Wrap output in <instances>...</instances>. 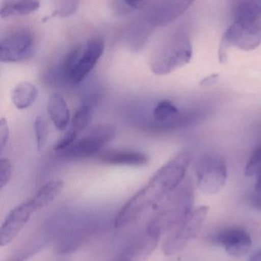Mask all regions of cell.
Masks as SVG:
<instances>
[{
    "mask_svg": "<svg viewBox=\"0 0 261 261\" xmlns=\"http://www.w3.org/2000/svg\"><path fill=\"white\" fill-rule=\"evenodd\" d=\"M192 160L189 152H181L162 166L149 182L120 209L114 221L115 227L130 225L176 190L184 181Z\"/></svg>",
    "mask_w": 261,
    "mask_h": 261,
    "instance_id": "obj_1",
    "label": "cell"
},
{
    "mask_svg": "<svg viewBox=\"0 0 261 261\" xmlns=\"http://www.w3.org/2000/svg\"><path fill=\"white\" fill-rule=\"evenodd\" d=\"M260 44L261 1H236L233 8V22L221 39L220 61L225 62L227 50L232 47L251 51Z\"/></svg>",
    "mask_w": 261,
    "mask_h": 261,
    "instance_id": "obj_2",
    "label": "cell"
},
{
    "mask_svg": "<svg viewBox=\"0 0 261 261\" xmlns=\"http://www.w3.org/2000/svg\"><path fill=\"white\" fill-rule=\"evenodd\" d=\"M166 199L146 227L148 233L159 238L169 233L192 212L194 201V184L192 179L183 181Z\"/></svg>",
    "mask_w": 261,
    "mask_h": 261,
    "instance_id": "obj_3",
    "label": "cell"
},
{
    "mask_svg": "<svg viewBox=\"0 0 261 261\" xmlns=\"http://www.w3.org/2000/svg\"><path fill=\"white\" fill-rule=\"evenodd\" d=\"M105 42L100 36H94L68 53L61 66L62 77L73 85L85 80L105 51Z\"/></svg>",
    "mask_w": 261,
    "mask_h": 261,
    "instance_id": "obj_4",
    "label": "cell"
},
{
    "mask_svg": "<svg viewBox=\"0 0 261 261\" xmlns=\"http://www.w3.org/2000/svg\"><path fill=\"white\" fill-rule=\"evenodd\" d=\"M192 57V45L186 32L172 33L152 55L151 71L156 75H166L187 65Z\"/></svg>",
    "mask_w": 261,
    "mask_h": 261,
    "instance_id": "obj_5",
    "label": "cell"
},
{
    "mask_svg": "<svg viewBox=\"0 0 261 261\" xmlns=\"http://www.w3.org/2000/svg\"><path fill=\"white\" fill-rule=\"evenodd\" d=\"M208 211L207 206H201L192 211L181 222L175 226L163 242V253L167 256H172L184 250L189 243L198 237L207 218Z\"/></svg>",
    "mask_w": 261,
    "mask_h": 261,
    "instance_id": "obj_6",
    "label": "cell"
},
{
    "mask_svg": "<svg viewBox=\"0 0 261 261\" xmlns=\"http://www.w3.org/2000/svg\"><path fill=\"white\" fill-rule=\"evenodd\" d=\"M194 171L200 191L207 195L219 193L225 186L227 171L225 162L217 154L207 153L194 163Z\"/></svg>",
    "mask_w": 261,
    "mask_h": 261,
    "instance_id": "obj_7",
    "label": "cell"
},
{
    "mask_svg": "<svg viewBox=\"0 0 261 261\" xmlns=\"http://www.w3.org/2000/svg\"><path fill=\"white\" fill-rule=\"evenodd\" d=\"M115 135L116 129L112 125H95L74 144L61 152V155L77 160L97 156L101 152L102 148L111 142Z\"/></svg>",
    "mask_w": 261,
    "mask_h": 261,
    "instance_id": "obj_8",
    "label": "cell"
},
{
    "mask_svg": "<svg viewBox=\"0 0 261 261\" xmlns=\"http://www.w3.org/2000/svg\"><path fill=\"white\" fill-rule=\"evenodd\" d=\"M34 35L25 29L15 30L4 36L0 42V61L15 63L28 59L35 48Z\"/></svg>",
    "mask_w": 261,
    "mask_h": 261,
    "instance_id": "obj_9",
    "label": "cell"
},
{
    "mask_svg": "<svg viewBox=\"0 0 261 261\" xmlns=\"http://www.w3.org/2000/svg\"><path fill=\"white\" fill-rule=\"evenodd\" d=\"M36 211L31 198L11 211L0 230V244L2 247L8 245L16 238Z\"/></svg>",
    "mask_w": 261,
    "mask_h": 261,
    "instance_id": "obj_10",
    "label": "cell"
},
{
    "mask_svg": "<svg viewBox=\"0 0 261 261\" xmlns=\"http://www.w3.org/2000/svg\"><path fill=\"white\" fill-rule=\"evenodd\" d=\"M160 240L146 230L125 245L114 261H146L155 250Z\"/></svg>",
    "mask_w": 261,
    "mask_h": 261,
    "instance_id": "obj_11",
    "label": "cell"
},
{
    "mask_svg": "<svg viewBox=\"0 0 261 261\" xmlns=\"http://www.w3.org/2000/svg\"><path fill=\"white\" fill-rule=\"evenodd\" d=\"M151 6L148 21L153 27H164L178 19L189 8L190 1H159Z\"/></svg>",
    "mask_w": 261,
    "mask_h": 261,
    "instance_id": "obj_12",
    "label": "cell"
},
{
    "mask_svg": "<svg viewBox=\"0 0 261 261\" xmlns=\"http://www.w3.org/2000/svg\"><path fill=\"white\" fill-rule=\"evenodd\" d=\"M217 244L224 247L230 256L241 257L250 250L252 239L245 230L239 227H230L220 231L215 236Z\"/></svg>",
    "mask_w": 261,
    "mask_h": 261,
    "instance_id": "obj_13",
    "label": "cell"
},
{
    "mask_svg": "<svg viewBox=\"0 0 261 261\" xmlns=\"http://www.w3.org/2000/svg\"><path fill=\"white\" fill-rule=\"evenodd\" d=\"M97 160L105 164L140 167L149 162V157L140 151L131 149H108L97 155Z\"/></svg>",
    "mask_w": 261,
    "mask_h": 261,
    "instance_id": "obj_14",
    "label": "cell"
},
{
    "mask_svg": "<svg viewBox=\"0 0 261 261\" xmlns=\"http://www.w3.org/2000/svg\"><path fill=\"white\" fill-rule=\"evenodd\" d=\"M47 111L56 129L65 130L71 120V114L68 103L62 94L55 93L50 96L47 103Z\"/></svg>",
    "mask_w": 261,
    "mask_h": 261,
    "instance_id": "obj_15",
    "label": "cell"
},
{
    "mask_svg": "<svg viewBox=\"0 0 261 261\" xmlns=\"http://www.w3.org/2000/svg\"><path fill=\"white\" fill-rule=\"evenodd\" d=\"M38 96L39 90L30 82H20L12 90V102L19 110L30 108L36 102Z\"/></svg>",
    "mask_w": 261,
    "mask_h": 261,
    "instance_id": "obj_16",
    "label": "cell"
},
{
    "mask_svg": "<svg viewBox=\"0 0 261 261\" xmlns=\"http://www.w3.org/2000/svg\"><path fill=\"white\" fill-rule=\"evenodd\" d=\"M40 8V3L38 1L27 0H10L1 4L0 16L2 18L12 16H22L32 14Z\"/></svg>",
    "mask_w": 261,
    "mask_h": 261,
    "instance_id": "obj_17",
    "label": "cell"
},
{
    "mask_svg": "<svg viewBox=\"0 0 261 261\" xmlns=\"http://www.w3.org/2000/svg\"><path fill=\"white\" fill-rule=\"evenodd\" d=\"M64 188V182L61 179H54L45 183L37 193L31 198L36 210L43 208L54 201Z\"/></svg>",
    "mask_w": 261,
    "mask_h": 261,
    "instance_id": "obj_18",
    "label": "cell"
},
{
    "mask_svg": "<svg viewBox=\"0 0 261 261\" xmlns=\"http://www.w3.org/2000/svg\"><path fill=\"white\" fill-rule=\"evenodd\" d=\"M91 116H92V108L91 105H82L74 113L71 120L70 129L79 135L89 124Z\"/></svg>",
    "mask_w": 261,
    "mask_h": 261,
    "instance_id": "obj_19",
    "label": "cell"
},
{
    "mask_svg": "<svg viewBox=\"0 0 261 261\" xmlns=\"http://www.w3.org/2000/svg\"><path fill=\"white\" fill-rule=\"evenodd\" d=\"M35 136H36V144L39 151L43 150L46 145L48 138V129L46 122L40 116L35 119L34 124Z\"/></svg>",
    "mask_w": 261,
    "mask_h": 261,
    "instance_id": "obj_20",
    "label": "cell"
},
{
    "mask_svg": "<svg viewBox=\"0 0 261 261\" xmlns=\"http://www.w3.org/2000/svg\"><path fill=\"white\" fill-rule=\"evenodd\" d=\"M247 176H259L261 175V144L255 149L250 155L245 167Z\"/></svg>",
    "mask_w": 261,
    "mask_h": 261,
    "instance_id": "obj_21",
    "label": "cell"
},
{
    "mask_svg": "<svg viewBox=\"0 0 261 261\" xmlns=\"http://www.w3.org/2000/svg\"><path fill=\"white\" fill-rule=\"evenodd\" d=\"M77 137L79 135L76 133L71 130V129H68L58 140L55 146V150L59 152L65 150L77 141Z\"/></svg>",
    "mask_w": 261,
    "mask_h": 261,
    "instance_id": "obj_22",
    "label": "cell"
},
{
    "mask_svg": "<svg viewBox=\"0 0 261 261\" xmlns=\"http://www.w3.org/2000/svg\"><path fill=\"white\" fill-rule=\"evenodd\" d=\"M13 168L10 160L7 158L0 160V188L4 189L11 179Z\"/></svg>",
    "mask_w": 261,
    "mask_h": 261,
    "instance_id": "obj_23",
    "label": "cell"
},
{
    "mask_svg": "<svg viewBox=\"0 0 261 261\" xmlns=\"http://www.w3.org/2000/svg\"><path fill=\"white\" fill-rule=\"evenodd\" d=\"M59 4H60V6L59 8L56 10L50 18L57 16H61V17H66L70 15H72L77 10L79 3L76 2V1H65V2H60Z\"/></svg>",
    "mask_w": 261,
    "mask_h": 261,
    "instance_id": "obj_24",
    "label": "cell"
},
{
    "mask_svg": "<svg viewBox=\"0 0 261 261\" xmlns=\"http://www.w3.org/2000/svg\"><path fill=\"white\" fill-rule=\"evenodd\" d=\"M10 138V128L5 118L0 120V152H3Z\"/></svg>",
    "mask_w": 261,
    "mask_h": 261,
    "instance_id": "obj_25",
    "label": "cell"
},
{
    "mask_svg": "<svg viewBox=\"0 0 261 261\" xmlns=\"http://www.w3.org/2000/svg\"><path fill=\"white\" fill-rule=\"evenodd\" d=\"M252 205L261 212V193H256L251 198Z\"/></svg>",
    "mask_w": 261,
    "mask_h": 261,
    "instance_id": "obj_26",
    "label": "cell"
},
{
    "mask_svg": "<svg viewBox=\"0 0 261 261\" xmlns=\"http://www.w3.org/2000/svg\"><path fill=\"white\" fill-rule=\"evenodd\" d=\"M248 261H261V250L255 252L249 257Z\"/></svg>",
    "mask_w": 261,
    "mask_h": 261,
    "instance_id": "obj_27",
    "label": "cell"
},
{
    "mask_svg": "<svg viewBox=\"0 0 261 261\" xmlns=\"http://www.w3.org/2000/svg\"><path fill=\"white\" fill-rule=\"evenodd\" d=\"M255 190L256 191V192L261 193V175L258 176L257 181L255 185Z\"/></svg>",
    "mask_w": 261,
    "mask_h": 261,
    "instance_id": "obj_28",
    "label": "cell"
}]
</instances>
